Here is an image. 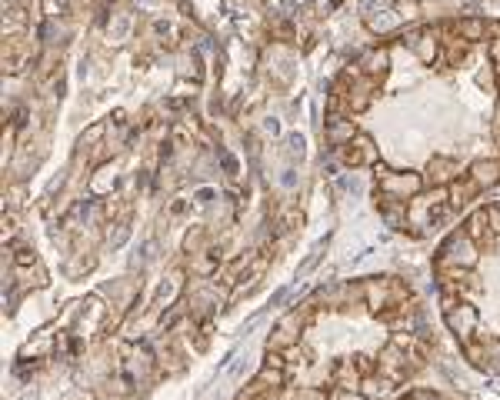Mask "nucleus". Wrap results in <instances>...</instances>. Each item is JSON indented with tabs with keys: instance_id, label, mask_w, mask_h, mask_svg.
<instances>
[{
	"instance_id": "nucleus-1",
	"label": "nucleus",
	"mask_w": 500,
	"mask_h": 400,
	"mask_svg": "<svg viewBox=\"0 0 500 400\" xmlns=\"http://www.w3.org/2000/svg\"><path fill=\"white\" fill-rule=\"evenodd\" d=\"M477 264V240H470L463 230L450 234L441 247V270H470Z\"/></svg>"
},
{
	"instance_id": "nucleus-2",
	"label": "nucleus",
	"mask_w": 500,
	"mask_h": 400,
	"mask_svg": "<svg viewBox=\"0 0 500 400\" xmlns=\"http://www.w3.org/2000/svg\"><path fill=\"white\" fill-rule=\"evenodd\" d=\"M423 187L421 173H387L384 180H381V191L384 197H394V200H404V197H417Z\"/></svg>"
},
{
	"instance_id": "nucleus-3",
	"label": "nucleus",
	"mask_w": 500,
	"mask_h": 400,
	"mask_svg": "<svg viewBox=\"0 0 500 400\" xmlns=\"http://www.w3.org/2000/svg\"><path fill=\"white\" fill-rule=\"evenodd\" d=\"M477 307H470V304H457V307H450L447 310V327L461 337L463 343L467 341H474V334H477Z\"/></svg>"
},
{
	"instance_id": "nucleus-4",
	"label": "nucleus",
	"mask_w": 500,
	"mask_h": 400,
	"mask_svg": "<svg viewBox=\"0 0 500 400\" xmlns=\"http://www.w3.org/2000/svg\"><path fill=\"white\" fill-rule=\"evenodd\" d=\"M470 180L477 187H497L500 184V160H477L470 167Z\"/></svg>"
},
{
	"instance_id": "nucleus-5",
	"label": "nucleus",
	"mask_w": 500,
	"mask_h": 400,
	"mask_svg": "<svg viewBox=\"0 0 500 400\" xmlns=\"http://www.w3.org/2000/svg\"><path fill=\"white\" fill-rule=\"evenodd\" d=\"M407 44H410V50H414L423 64H434V60H437V37H434L430 30H427V34H410Z\"/></svg>"
},
{
	"instance_id": "nucleus-6",
	"label": "nucleus",
	"mask_w": 500,
	"mask_h": 400,
	"mask_svg": "<svg viewBox=\"0 0 500 400\" xmlns=\"http://www.w3.org/2000/svg\"><path fill=\"white\" fill-rule=\"evenodd\" d=\"M427 171H430V184L443 187V184H450V180L457 177V164H454L450 157H434Z\"/></svg>"
},
{
	"instance_id": "nucleus-7",
	"label": "nucleus",
	"mask_w": 500,
	"mask_h": 400,
	"mask_svg": "<svg viewBox=\"0 0 500 400\" xmlns=\"http://www.w3.org/2000/svg\"><path fill=\"white\" fill-rule=\"evenodd\" d=\"M454 30H457V37L463 40V44H474V40L483 37V30H487V23H483L481 17H463L454 23Z\"/></svg>"
},
{
	"instance_id": "nucleus-8",
	"label": "nucleus",
	"mask_w": 500,
	"mask_h": 400,
	"mask_svg": "<svg viewBox=\"0 0 500 400\" xmlns=\"http://www.w3.org/2000/svg\"><path fill=\"white\" fill-rule=\"evenodd\" d=\"M463 234L470 237V240H477V237H483V234H490V217H487V207L474 210L470 217H467V224H463Z\"/></svg>"
},
{
	"instance_id": "nucleus-9",
	"label": "nucleus",
	"mask_w": 500,
	"mask_h": 400,
	"mask_svg": "<svg viewBox=\"0 0 500 400\" xmlns=\"http://www.w3.org/2000/svg\"><path fill=\"white\" fill-rule=\"evenodd\" d=\"M401 20H404V17H401L397 10H390V7H387V10H381V14H377V17H370V30H377V34H387V30H394Z\"/></svg>"
},
{
	"instance_id": "nucleus-10",
	"label": "nucleus",
	"mask_w": 500,
	"mask_h": 400,
	"mask_svg": "<svg viewBox=\"0 0 500 400\" xmlns=\"http://www.w3.org/2000/svg\"><path fill=\"white\" fill-rule=\"evenodd\" d=\"M350 137H354V124H350V120H334V124H330V131H327L330 144H337V147H340V144H347Z\"/></svg>"
},
{
	"instance_id": "nucleus-11",
	"label": "nucleus",
	"mask_w": 500,
	"mask_h": 400,
	"mask_svg": "<svg viewBox=\"0 0 500 400\" xmlns=\"http://www.w3.org/2000/svg\"><path fill=\"white\" fill-rule=\"evenodd\" d=\"M364 70L367 77H381L387 70V50H370L364 57Z\"/></svg>"
},
{
	"instance_id": "nucleus-12",
	"label": "nucleus",
	"mask_w": 500,
	"mask_h": 400,
	"mask_svg": "<svg viewBox=\"0 0 500 400\" xmlns=\"http://www.w3.org/2000/svg\"><path fill=\"white\" fill-rule=\"evenodd\" d=\"M487 217H490V234H500V207H487Z\"/></svg>"
},
{
	"instance_id": "nucleus-13",
	"label": "nucleus",
	"mask_w": 500,
	"mask_h": 400,
	"mask_svg": "<svg viewBox=\"0 0 500 400\" xmlns=\"http://www.w3.org/2000/svg\"><path fill=\"white\" fill-rule=\"evenodd\" d=\"M490 64L500 70V34L494 37V44H490Z\"/></svg>"
}]
</instances>
